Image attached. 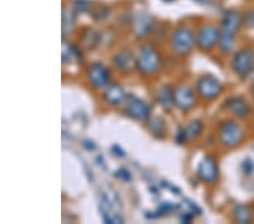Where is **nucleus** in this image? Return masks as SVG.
I'll return each instance as SVG.
<instances>
[{
	"mask_svg": "<svg viewBox=\"0 0 254 224\" xmlns=\"http://www.w3.org/2000/svg\"><path fill=\"white\" fill-rule=\"evenodd\" d=\"M244 138V132L235 121L227 120L220 125L219 141L225 148H235L240 145Z\"/></svg>",
	"mask_w": 254,
	"mask_h": 224,
	"instance_id": "nucleus-3",
	"label": "nucleus"
},
{
	"mask_svg": "<svg viewBox=\"0 0 254 224\" xmlns=\"http://www.w3.org/2000/svg\"><path fill=\"white\" fill-rule=\"evenodd\" d=\"M198 177L204 183H214L217 181L219 176L218 165L211 156H204L199 162L198 170H196Z\"/></svg>",
	"mask_w": 254,
	"mask_h": 224,
	"instance_id": "nucleus-9",
	"label": "nucleus"
},
{
	"mask_svg": "<svg viewBox=\"0 0 254 224\" xmlns=\"http://www.w3.org/2000/svg\"><path fill=\"white\" fill-rule=\"evenodd\" d=\"M151 26H153V22H151L149 16L139 15L133 22V32L138 38H143V36L149 34Z\"/></svg>",
	"mask_w": 254,
	"mask_h": 224,
	"instance_id": "nucleus-15",
	"label": "nucleus"
},
{
	"mask_svg": "<svg viewBox=\"0 0 254 224\" xmlns=\"http://www.w3.org/2000/svg\"><path fill=\"white\" fill-rule=\"evenodd\" d=\"M195 103L194 92L190 87L180 86L174 91V105L179 110L187 112L193 108Z\"/></svg>",
	"mask_w": 254,
	"mask_h": 224,
	"instance_id": "nucleus-10",
	"label": "nucleus"
},
{
	"mask_svg": "<svg viewBox=\"0 0 254 224\" xmlns=\"http://www.w3.org/2000/svg\"><path fill=\"white\" fill-rule=\"evenodd\" d=\"M84 146H85V148L87 149L88 150H92V149H95V145H94V143L91 142V141H86V142H84Z\"/></svg>",
	"mask_w": 254,
	"mask_h": 224,
	"instance_id": "nucleus-30",
	"label": "nucleus"
},
{
	"mask_svg": "<svg viewBox=\"0 0 254 224\" xmlns=\"http://www.w3.org/2000/svg\"><path fill=\"white\" fill-rule=\"evenodd\" d=\"M220 30L216 25H204L200 28L195 36V42L203 51L214 49L219 43Z\"/></svg>",
	"mask_w": 254,
	"mask_h": 224,
	"instance_id": "nucleus-8",
	"label": "nucleus"
},
{
	"mask_svg": "<svg viewBox=\"0 0 254 224\" xmlns=\"http://www.w3.org/2000/svg\"><path fill=\"white\" fill-rule=\"evenodd\" d=\"M247 18L248 19H245V23H247L249 26H254V11L253 13L248 14Z\"/></svg>",
	"mask_w": 254,
	"mask_h": 224,
	"instance_id": "nucleus-28",
	"label": "nucleus"
},
{
	"mask_svg": "<svg viewBox=\"0 0 254 224\" xmlns=\"http://www.w3.org/2000/svg\"><path fill=\"white\" fill-rule=\"evenodd\" d=\"M232 68L237 75H249L254 68V51L252 49L245 48L236 52L232 60Z\"/></svg>",
	"mask_w": 254,
	"mask_h": 224,
	"instance_id": "nucleus-7",
	"label": "nucleus"
},
{
	"mask_svg": "<svg viewBox=\"0 0 254 224\" xmlns=\"http://www.w3.org/2000/svg\"><path fill=\"white\" fill-rule=\"evenodd\" d=\"M243 18L235 10H228L225 13L222 20V28H220L219 48L223 54L228 55L234 50L235 36L237 31L240 30Z\"/></svg>",
	"mask_w": 254,
	"mask_h": 224,
	"instance_id": "nucleus-1",
	"label": "nucleus"
},
{
	"mask_svg": "<svg viewBox=\"0 0 254 224\" xmlns=\"http://www.w3.org/2000/svg\"><path fill=\"white\" fill-rule=\"evenodd\" d=\"M138 71L143 75H151L156 73L161 67V58L153 47L143 46L139 50L138 58L136 59Z\"/></svg>",
	"mask_w": 254,
	"mask_h": 224,
	"instance_id": "nucleus-2",
	"label": "nucleus"
},
{
	"mask_svg": "<svg viewBox=\"0 0 254 224\" xmlns=\"http://www.w3.org/2000/svg\"><path fill=\"white\" fill-rule=\"evenodd\" d=\"M75 23V8L73 9H67L63 16V33L69 34L73 27Z\"/></svg>",
	"mask_w": 254,
	"mask_h": 224,
	"instance_id": "nucleus-19",
	"label": "nucleus"
},
{
	"mask_svg": "<svg viewBox=\"0 0 254 224\" xmlns=\"http://www.w3.org/2000/svg\"><path fill=\"white\" fill-rule=\"evenodd\" d=\"M181 220H182V222H184V223H189V222L191 221V220H192V215H191L190 213L183 214Z\"/></svg>",
	"mask_w": 254,
	"mask_h": 224,
	"instance_id": "nucleus-29",
	"label": "nucleus"
},
{
	"mask_svg": "<svg viewBox=\"0 0 254 224\" xmlns=\"http://www.w3.org/2000/svg\"><path fill=\"white\" fill-rule=\"evenodd\" d=\"M84 42L86 44V47L87 48H95V46L98 42V35L95 33V32L91 31L89 33H87L85 35L84 38Z\"/></svg>",
	"mask_w": 254,
	"mask_h": 224,
	"instance_id": "nucleus-22",
	"label": "nucleus"
},
{
	"mask_svg": "<svg viewBox=\"0 0 254 224\" xmlns=\"http://www.w3.org/2000/svg\"><path fill=\"white\" fill-rule=\"evenodd\" d=\"M186 140H188V135H187L186 129L179 128L178 134H176V142H178L179 144H182V143H184V141H186Z\"/></svg>",
	"mask_w": 254,
	"mask_h": 224,
	"instance_id": "nucleus-26",
	"label": "nucleus"
},
{
	"mask_svg": "<svg viewBox=\"0 0 254 224\" xmlns=\"http://www.w3.org/2000/svg\"><path fill=\"white\" fill-rule=\"evenodd\" d=\"M125 111L134 120L145 121L149 118L151 110L147 102L133 95H128L126 97Z\"/></svg>",
	"mask_w": 254,
	"mask_h": 224,
	"instance_id": "nucleus-6",
	"label": "nucleus"
},
{
	"mask_svg": "<svg viewBox=\"0 0 254 224\" xmlns=\"http://www.w3.org/2000/svg\"><path fill=\"white\" fill-rule=\"evenodd\" d=\"M114 174H116V176L119 179H122V180H125V181H130L131 180V174L126 169H124V168L119 169Z\"/></svg>",
	"mask_w": 254,
	"mask_h": 224,
	"instance_id": "nucleus-25",
	"label": "nucleus"
},
{
	"mask_svg": "<svg viewBox=\"0 0 254 224\" xmlns=\"http://www.w3.org/2000/svg\"><path fill=\"white\" fill-rule=\"evenodd\" d=\"M203 129V125L201 120H192L190 121V124L188 125V127L186 128L187 135H188V140H195L200 136Z\"/></svg>",
	"mask_w": 254,
	"mask_h": 224,
	"instance_id": "nucleus-18",
	"label": "nucleus"
},
{
	"mask_svg": "<svg viewBox=\"0 0 254 224\" xmlns=\"http://www.w3.org/2000/svg\"><path fill=\"white\" fill-rule=\"evenodd\" d=\"M179 207L180 206L178 205V204H174V203H170V202L162 203L161 205L158 206L157 212H155V214H158V217H162V215L169 214V213H172V212L176 211Z\"/></svg>",
	"mask_w": 254,
	"mask_h": 224,
	"instance_id": "nucleus-21",
	"label": "nucleus"
},
{
	"mask_svg": "<svg viewBox=\"0 0 254 224\" xmlns=\"http://www.w3.org/2000/svg\"><path fill=\"white\" fill-rule=\"evenodd\" d=\"M196 91L206 101H211L218 97L223 92V85L216 77L211 75L202 76L196 83Z\"/></svg>",
	"mask_w": 254,
	"mask_h": 224,
	"instance_id": "nucleus-5",
	"label": "nucleus"
},
{
	"mask_svg": "<svg viewBox=\"0 0 254 224\" xmlns=\"http://www.w3.org/2000/svg\"><path fill=\"white\" fill-rule=\"evenodd\" d=\"M112 153H113L116 156H118V157L125 156V154H126L125 150L122 149L119 145H113V146H112Z\"/></svg>",
	"mask_w": 254,
	"mask_h": 224,
	"instance_id": "nucleus-27",
	"label": "nucleus"
},
{
	"mask_svg": "<svg viewBox=\"0 0 254 224\" xmlns=\"http://www.w3.org/2000/svg\"><path fill=\"white\" fill-rule=\"evenodd\" d=\"M226 107L233 116L240 118V119L247 118L251 112V107H250L247 100L243 99L242 96H233L231 99H228L226 102Z\"/></svg>",
	"mask_w": 254,
	"mask_h": 224,
	"instance_id": "nucleus-12",
	"label": "nucleus"
},
{
	"mask_svg": "<svg viewBox=\"0 0 254 224\" xmlns=\"http://www.w3.org/2000/svg\"><path fill=\"white\" fill-rule=\"evenodd\" d=\"M157 102L159 105L166 111L171 110L174 104V91H172V88L169 86H162L157 91Z\"/></svg>",
	"mask_w": 254,
	"mask_h": 224,
	"instance_id": "nucleus-16",
	"label": "nucleus"
},
{
	"mask_svg": "<svg viewBox=\"0 0 254 224\" xmlns=\"http://www.w3.org/2000/svg\"><path fill=\"white\" fill-rule=\"evenodd\" d=\"M252 95H253V99H254V87H253V89H252Z\"/></svg>",
	"mask_w": 254,
	"mask_h": 224,
	"instance_id": "nucleus-31",
	"label": "nucleus"
},
{
	"mask_svg": "<svg viewBox=\"0 0 254 224\" xmlns=\"http://www.w3.org/2000/svg\"><path fill=\"white\" fill-rule=\"evenodd\" d=\"M233 215L235 221L239 223H250L252 221V212L248 206L236 205L233 211Z\"/></svg>",
	"mask_w": 254,
	"mask_h": 224,
	"instance_id": "nucleus-17",
	"label": "nucleus"
},
{
	"mask_svg": "<svg viewBox=\"0 0 254 224\" xmlns=\"http://www.w3.org/2000/svg\"><path fill=\"white\" fill-rule=\"evenodd\" d=\"M148 127L150 129V132L155 134V135H158V134H163L164 133V128H165V122L162 119V118H154L153 120L149 121Z\"/></svg>",
	"mask_w": 254,
	"mask_h": 224,
	"instance_id": "nucleus-20",
	"label": "nucleus"
},
{
	"mask_svg": "<svg viewBox=\"0 0 254 224\" xmlns=\"http://www.w3.org/2000/svg\"><path fill=\"white\" fill-rule=\"evenodd\" d=\"M113 64L119 71L129 72L136 65V59L130 50H122L113 57Z\"/></svg>",
	"mask_w": 254,
	"mask_h": 224,
	"instance_id": "nucleus-13",
	"label": "nucleus"
},
{
	"mask_svg": "<svg viewBox=\"0 0 254 224\" xmlns=\"http://www.w3.org/2000/svg\"><path fill=\"white\" fill-rule=\"evenodd\" d=\"M109 15V9L108 8H98V9L94 13V18L96 20H103L104 18L108 17Z\"/></svg>",
	"mask_w": 254,
	"mask_h": 224,
	"instance_id": "nucleus-24",
	"label": "nucleus"
},
{
	"mask_svg": "<svg viewBox=\"0 0 254 224\" xmlns=\"http://www.w3.org/2000/svg\"><path fill=\"white\" fill-rule=\"evenodd\" d=\"M172 49L180 55H187L192 50L195 42L193 32L189 27L181 26L174 32L172 36Z\"/></svg>",
	"mask_w": 254,
	"mask_h": 224,
	"instance_id": "nucleus-4",
	"label": "nucleus"
},
{
	"mask_svg": "<svg viewBox=\"0 0 254 224\" xmlns=\"http://www.w3.org/2000/svg\"><path fill=\"white\" fill-rule=\"evenodd\" d=\"M89 7H91V2L88 0H77L73 8L78 11H87Z\"/></svg>",
	"mask_w": 254,
	"mask_h": 224,
	"instance_id": "nucleus-23",
	"label": "nucleus"
},
{
	"mask_svg": "<svg viewBox=\"0 0 254 224\" xmlns=\"http://www.w3.org/2000/svg\"><path fill=\"white\" fill-rule=\"evenodd\" d=\"M88 79L94 87H105L110 80V73L108 68L101 63L93 64L88 71Z\"/></svg>",
	"mask_w": 254,
	"mask_h": 224,
	"instance_id": "nucleus-11",
	"label": "nucleus"
},
{
	"mask_svg": "<svg viewBox=\"0 0 254 224\" xmlns=\"http://www.w3.org/2000/svg\"><path fill=\"white\" fill-rule=\"evenodd\" d=\"M124 88L117 83L110 84L104 92V100L111 105H118L126 100Z\"/></svg>",
	"mask_w": 254,
	"mask_h": 224,
	"instance_id": "nucleus-14",
	"label": "nucleus"
}]
</instances>
